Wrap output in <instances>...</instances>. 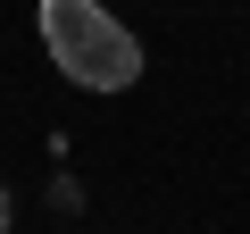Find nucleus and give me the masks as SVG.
<instances>
[{"instance_id": "obj_1", "label": "nucleus", "mask_w": 250, "mask_h": 234, "mask_svg": "<svg viewBox=\"0 0 250 234\" xmlns=\"http://www.w3.org/2000/svg\"><path fill=\"white\" fill-rule=\"evenodd\" d=\"M59 67H67L83 92H125V84L142 75V50H134V34H125L117 17H100V25H92V34L59 59Z\"/></svg>"}, {"instance_id": "obj_3", "label": "nucleus", "mask_w": 250, "mask_h": 234, "mask_svg": "<svg viewBox=\"0 0 250 234\" xmlns=\"http://www.w3.org/2000/svg\"><path fill=\"white\" fill-rule=\"evenodd\" d=\"M0 234H9V192H0Z\"/></svg>"}, {"instance_id": "obj_2", "label": "nucleus", "mask_w": 250, "mask_h": 234, "mask_svg": "<svg viewBox=\"0 0 250 234\" xmlns=\"http://www.w3.org/2000/svg\"><path fill=\"white\" fill-rule=\"evenodd\" d=\"M100 17H108L100 0H42V42H50V59H67V50H75Z\"/></svg>"}]
</instances>
